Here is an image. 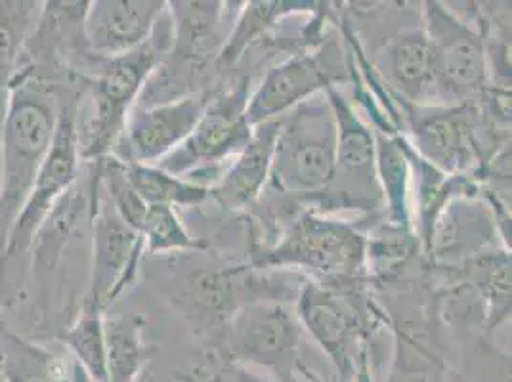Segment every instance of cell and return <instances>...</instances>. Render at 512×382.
Here are the masks:
<instances>
[{
    "label": "cell",
    "instance_id": "2e32d148",
    "mask_svg": "<svg viewBox=\"0 0 512 382\" xmlns=\"http://www.w3.org/2000/svg\"><path fill=\"white\" fill-rule=\"evenodd\" d=\"M169 2L163 0H96L88 2L83 35L98 60L125 56L148 43Z\"/></svg>",
    "mask_w": 512,
    "mask_h": 382
},
{
    "label": "cell",
    "instance_id": "9c48e42d",
    "mask_svg": "<svg viewBox=\"0 0 512 382\" xmlns=\"http://www.w3.org/2000/svg\"><path fill=\"white\" fill-rule=\"evenodd\" d=\"M302 281L304 277L295 272L256 268L253 264L199 270L186 279L184 302L193 319L203 325V331L218 337L243 306L262 300L289 302L299 295Z\"/></svg>",
    "mask_w": 512,
    "mask_h": 382
},
{
    "label": "cell",
    "instance_id": "f546056e",
    "mask_svg": "<svg viewBox=\"0 0 512 382\" xmlns=\"http://www.w3.org/2000/svg\"><path fill=\"white\" fill-rule=\"evenodd\" d=\"M226 363L218 352H214L213 356H209L207 360L193 363L192 367L182 369V371H174L169 379L163 382H224V369Z\"/></svg>",
    "mask_w": 512,
    "mask_h": 382
},
{
    "label": "cell",
    "instance_id": "3957f363",
    "mask_svg": "<svg viewBox=\"0 0 512 382\" xmlns=\"http://www.w3.org/2000/svg\"><path fill=\"white\" fill-rule=\"evenodd\" d=\"M367 234L346 220L306 211L278 239L256 247L249 264L268 270H287L339 293H360L365 274Z\"/></svg>",
    "mask_w": 512,
    "mask_h": 382
},
{
    "label": "cell",
    "instance_id": "8fae6325",
    "mask_svg": "<svg viewBox=\"0 0 512 382\" xmlns=\"http://www.w3.org/2000/svg\"><path fill=\"white\" fill-rule=\"evenodd\" d=\"M348 60V58H346ZM350 79L348 62L342 64L339 48L321 44L293 54L274 65L258 83L247 102V121L258 127L278 119L331 86Z\"/></svg>",
    "mask_w": 512,
    "mask_h": 382
},
{
    "label": "cell",
    "instance_id": "ffe728a7",
    "mask_svg": "<svg viewBox=\"0 0 512 382\" xmlns=\"http://www.w3.org/2000/svg\"><path fill=\"white\" fill-rule=\"evenodd\" d=\"M0 373L4 382H92L85 371L50 350L0 325Z\"/></svg>",
    "mask_w": 512,
    "mask_h": 382
},
{
    "label": "cell",
    "instance_id": "7a4b0ae2",
    "mask_svg": "<svg viewBox=\"0 0 512 382\" xmlns=\"http://www.w3.org/2000/svg\"><path fill=\"white\" fill-rule=\"evenodd\" d=\"M64 86L23 71L10 83L2 136L0 249L52 149Z\"/></svg>",
    "mask_w": 512,
    "mask_h": 382
},
{
    "label": "cell",
    "instance_id": "d6a6232c",
    "mask_svg": "<svg viewBox=\"0 0 512 382\" xmlns=\"http://www.w3.org/2000/svg\"><path fill=\"white\" fill-rule=\"evenodd\" d=\"M0 382H4V377H2V373H0Z\"/></svg>",
    "mask_w": 512,
    "mask_h": 382
},
{
    "label": "cell",
    "instance_id": "4316f807",
    "mask_svg": "<svg viewBox=\"0 0 512 382\" xmlns=\"http://www.w3.org/2000/svg\"><path fill=\"white\" fill-rule=\"evenodd\" d=\"M130 186L138 193V197L148 205L163 207H197L211 199V190L207 186L195 184L188 178L174 176L157 165H138L123 163Z\"/></svg>",
    "mask_w": 512,
    "mask_h": 382
},
{
    "label": "cell",
    "instance_id": "4dcf8cb0",
    "mask_svg": "<svg viewBox=\"0 0 512 382\" xmlns=\"http://www.w3.org/2000/svg\"><path fill=\"white\" fill-rule=\"evenodd\" d=\"M224 382H279L272 377H266V375H260L253 369H245V367H239L234 363H226V369H224Z\"/></svg>",
    "mask_w": 512,
    "mask_h": 382
},
{
    "label": "cell",
    "instance_id": "ba28073f",
    "mask_svg": "<svg viewBox=\"0 0 512 382\" xmlns=\"http://www.w3.org/2000/svg\"><path fill=\"white\" fill-rule=\"evenodd\" d=\"M249 85V79H241L235 85L214 92L192 134L157 167L188 180L201 172L213 174L216 184L222 174V163L235 157L253 138L255 127L247 121Z\"/></svg>",
    "mask_w": 512,
    "mask_h": 382
},
{
    "label": "cell",
    "instance_id": "52a82bcc",
    "mask_svg": "<svg viewBox=\"0 0 512 382\" xmlns=\"http://www.w3.org/2000/svg\"><path fill=\"white\" fill-rule=\"evenodd\" d=\"M421 16L432 56L436 106L476 104L491 86L484 35L444 2H423Z\"/></svg>",
    "mask_w": 512,
    "mask_h": 382
},
{
    "label": "cell",
    "instance_id": "e0dca14e",
    "mask_svg": "<svg viewBox=\"0 0 512 382\" xmlns=\"http://www.w3.org/2000/svg\"><path fill=\"white\" fill-rule=\"evenodd\" d=\"M226 4L218 0H174L169 2L172 43L165 60L176 62L182 71L195 75L216 64L228 39Z\"/></svg>",
    "mask_w": 512,
    "mask_h": 382
},
{
    "label": "cell",
    "instance_id": "484cf974",
    "mask_svg": "<svg viewBox=\"0 0 512 382\" xmlns=\"http://www.w3.org/2000/svg\"><path fill=\"white\" fill-rule=\"evenodd\" d=\"M423 256L421 243L415 232L400 230L384 222L373 234H367L365 243V274L367 279L386 285L394 283L407 272L415 256Z\"/></svg>",
    "mask_w": 512,
    "mask_h": 382
},
{
    "label": "cell",
    "instance_id": "44dd1931",
    "mask_svg": "<svg viewBox=\"0 0 512 382\" xmlns=\"http://www.w3.org/2000/svg\"><path fill=\"white\" fill-rule=\"evenodd\" d=\"M375 174L386 211L384 222L415 232L411 213V170L404 136L375 130Z\"/></svg>",
    "mask_w": 512,
    "mask_h": 382
},
{
    "label": "cell",
    "instance_id": "30bf717a",
    "mask_svg": "<svg viewBox=\"0 0 512 382\" xmlns=\"http://www.w3.org/2000/svg\"><path fill=\"white\" fill-rule=\"evenodd\" d=\"M402 113L404 138L419 157L449 176L478 178L484 167V148L476 104L402 106Z\"/></svg>",
    "mask_w": 512,
    "mask_h": 382
},
{
    "label": "cell",
    "instance_id": "6da1fadb",
    "mask_svg": "<svg viewBox=\"0 0 512 382\" xmlns=\"http://www.w3.org/2000/svg\"><path fill=\"white\" fill-rule=\"evenodd\" d=\"M169 10L157 23L150 41L125 56L96 60L79 77L77 138L83 163H96L113 153L128 113L136 106L153 71L171 50Z\"/></svg>",
    "mask_w": 512,
    "mask_h": 382
},
{
    "label": "cell",
    "instance_id": "277c9868",
    "mask_svg": "<svg viewBox=\"0 0 512 382\" xmlns=\"http://www.w3.org/2000/svg\"><path fill=\"white\" fill-rule=\"evenodd\" d=\"M81 86L67 85L62 92L60 121L52 149L37 174L23 209L18 214L0 249V300L8 302L18 295L29 268L31 245L44 218L54 209L65 191L73 186L83 170L77 138V106Z\"/></svg>",
    "mask_w": 512,
    "mask_h": 382
},
{
    "label": "cell",
    "instance_id": "7402d4cb",
    "mask_svg": "<svg viewBox=\"0 0 512 382\" xmlns=\"http://www.w3.org/2000/svg\"><path fill=\"white\" fill-rule=\"evenodd\" d=\"M325 2H245L237 12L228 39L220 50L216 67L226 71L234 67L253 44L274 29L281 20L289 16H316L323 10Z\"/></svg>",
    "mask_w": 512,
    "mask_h": 382
},
{
    "label": "cell",
    "instance_id": "9a60e30c",
    "mask_svg": "<svg viewBox=\"0 0 512 382\" xmlns=\"http://www.w3.org/2000/svg\"><path fill=\"white\" fill-rule=\"evenodd\" d=\"M495 249L507 247L501 241L490 203L482 195L457 197L436 220L425 262L434 272L451 270Z\"/></svg>",
    "mask_w": 512,
    "mask_h": 382
},
{
    "label": "cell",
    "instance_id": "5bb4252c",
    "mask_svg": "<svg viewBox=\"0 0 512 382\" xmlns=\"http://www.w3.org/2000/svg\"><path fill=\"white\" fill-rule=\"evenodd\" d=\"M337 128L335 178L341 180V205L346 209L373 211L381 203V191L375 174V130L363 121L358 111L346 100L339 86L325 90Z\"/></svg>",
    "mask_w": 512,
    "mask_h": 382
},
{
    "label": "cell",
    "instance_id": "f1b7e54d",
    "mask_svg": "<svg viewBox=\"0 0 512 382\" xmlns=\"http://www.w3.org/2000/svg\"><path fill=\"white\" fill-rule=\"evenodd\" d=\"M146 253L171 255V253H193L207 251V243L193 237L182 224L176 209L153 205L148 207L144 222L140 226Z\"/></svg>",
    "mask_w": 512,
    "mask_h": 382
},
{
    "label": "cell",
    "instance_id": "83f0119b",
    "mask_svg": "<svg viewBox=\"0 0 512 382\" xmlns=\"http://www.w3.org/2000/svg\"><path fill=\"white\" fill-rule=\"evenodd\" d=\"M41 10L39 0H0V90L10 88Z\"/></svg>",
    "mask_w": 512,
    "mask_h": 382
},
{
    "label": "cell",
    "instance_id": "d6986e66",
    "mask_svg": "<svg viewBox=\"0 0 512 382\" xmlns=\"http://www.w3.org/2000/svg\"><path fill=\"white\" fill-rule=\"evenodd\" d=\"M278 136V119L255 127L251 142L234 157V163L222 170L211 188V199L220 209L241 213L253 207L268 186Z\"/></svg>",
    "mask_w": 512,
    "mask_h": 382
},
{
    "label": "cell",
    "instance_id": "1f68e13d",
    "mask_svg": "<svg viewBox=\"0 0 512 382\" xmlns=\"http://www.w3.org/2000/svg\"><path fill=\"white\" fill-rule=\"evenodd\" d=\"M8 90H0V190H2V165H4V151H2V136H4V119H6V106H8Z\"/></svg>",
    "mask_w": 512,
    "mask_h": 382
},
{
    "label": "cell",
    "instance_id": "603a6c76",
    "mask_svg": "<svg viewBox=\"0 0 512 382\" xmlns=\"http://www.w3.org/2000/svg\"><path fill=\"white\" fill-rule=\"evenodd\" d=\"M146 319L140 314L107 316L106 333L107 382H138L146 361L150 360V348L144 340Z\"/></svg>",
    "mask_w": 512,
    "mask_h": 382
},
{
    "label": "cell",
    "instance_id": "8992f818",
    "mask_svg": "<svg viewBox=\"0 0 512 382\" xmlns=\"http://www.w3.org/2000/svg\"><path fill=\"white\" fill-rule=\"evenodd\" d=\"M302 325L287 302L262 300L235 312L218 335V354L245 369L266 371L279 382L308 381L312 373L300 360Z\"/></svg>",
    "mask_w": 512,
    "mask_h": 382
},
{
    "label": "cell",
    "instance_id": "d4e9b609",
    "mask_svg": "<svg viewBox=\"0 0 512 382\" xmlns=\"http://www.w3.org/2000/svg\"><path fill=\"white\" fill-rule=\"evenodd\" d=\"M392 356L381 382H448V365L419 335L388 323Z\"/></svg>",
    "mask_w": 512,
    "mask_h": 382
},
{
    "label": "cell",
    "instance_id": "4fadbf2b",
    "mask_svg": "<svg viewBox=\"0 0 512 382\" xmlns=\"http://www.w3.org/2000/svg\"><path fill=\"white\" fill-rule=\"evenodd\" d=\"M213 90L195 92L155 106H134L111 155L123 163L159 165L199 123Z\"/></svg>",
    "mask_w": 512,
    "mask_h": 382
},
{
    "label": "cell",
    "instance_id": "cb8c5ba5",
    "mask_svg": "<svg viewBox=\"0 0 512 382\" xmlns=\"http://www.w3.org/2000/svg\"><path fill=\"white\" fill-rule=\"evenodd\" d=\"M104 323L106 312L83 297L75 318L60 333L69 358L85 371L92 382H107Z\"/></svg>",
    "mask_w": 512,
    "mask_h": 382
},
{
    "label": "cell",
    "instance_id": "ac0fdd59",
    "mask_svg": "<svg viewBox=\"0 0 512 382\" xmlns=\"http://www.w3.org/2000/svg\"><path fill=\"white\" fill-rule=\"evenodd\" d=\"M398 106H436L434 71L423 25L398 31L386 41L375 65Z\"/></svg>",
    "mask_w": 512,
    "mask_h": 382
},
{
    "label": "cell",
    "instance_id": "7c38bea8",
    "mask_svg": "<svg viewBox=\"0 0 512 382\" xmlns=\"http://www.w3.org/2000/svg\"><path fill=\"white\" fill-rule=\"evenodd\" d=\"M90 239V277L85 298L107 312L134 285L146 247L142 235L127 226L109 207L100 184L90 222Z\"/></svg>",
    "mask_w": 512,
    "mask_h": 382
},
{
    "label": "cell",
    "instance_id": "5b68a950",
    "mask_svg": "<svg viewBox=\"0 0 512 382\" xmlns=\"http://www.w3.org/2000/svg\"><path fill=\"white\" fill-rule=\"evenodd\" d=\"M337 128L325 92L278 117L268 186L293 199H312L335 178Z\"/></svg>",
    "mask_w": 512,
    "mask_h": 382
}]
</instances>
